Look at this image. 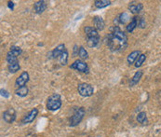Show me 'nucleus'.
Here are the masks:
<instances>
[{
    "label": "nucleus",
    "instance_id": "7",
    "mask_svg": "<svg viewBox=\"0 0 161 137\" xmlns=\"http://www.w3.org/2000/svg\"><path fill=\"white\" fill-rule=\"evenodd\" d=\"M28 80H29V74L26 71H24V72L21 73V75L19 76V78L16 79L15 85H16L17 88L24 87V86H25V84L28 82Z\"/></svg>",
    "mask_w": 161,
    "mask_h": 137
},
{
    "label": "nucleus",
    "instance_id": "5",
    "mask_svg": "<svg viewBox=\"0 0 161 137\" xmlns=\"http://www.w3.org/2000/svg\"><path fill=\"white\" fill-rule=\"evenodd\" d=\"M70 68L77 70L82 73H88L89 72V66L86 62L82 60H77L70 65Z\"/></svg>",
    "mask_w": 161,
    "mask_h": 137
},
{
    "label": "nucleus",
    "instance_id": "28",
    "mask_svg": "<svg viewBox=\"0 0 161 137\" xmlns=\"http://www.w3.org/2000/svg\"><path fill=\"white\" fill-rule=\"evenodd\" d=\"M138 26L140 28H144L146 26V23H145V20L144 18H140V20H139V24Z\"/></svg>",
    "mask_w": 161,
    "mask_h": 137
},
{
    "label": "nucleus",
    "instance_id": "19",
    "mask_svg": "<svg viewBox=\"0 0 161 137\" xmlns=\"http://www.w3.org/2000/svg\"><path fill=\"white\" fill-rule=\"evenodd\" d=\"M111 5V1L109 0H96L94 2V6L97 8H103Z\"/></svg>",
    "mask_w": 161,
    "mask_h": 137
},
{
    "label": "nucleus",
    "instance_id": "26",
    "mask_svg": "<svg viewBox=\"0 0 161 137\" xmlns=\"http://www.w3.org/2000/svg\"><path fill=\"white\" fill-rule=\"evenodd\" d=\"M8 71L10 73H16L17 71L20 70L21 66H20V64H19V62H16V64H13V65H8Z\"/></svg>",
    "mask_w": 161,
    "mask_h": 137
},
{
    "label": "nucleus",
    "instance_id": "11",
    "mask_svg": "<svg viewBox=\"0 0 161 137\" xmlns=\"http://www.w3.org/2000/svg\"><path fill=\"white\" fill-rule=\"evenodd\" d=\"M93 22H94V28L97 31H102V30L104 29L105 24H104V21L103 20L102 17L95 16L93 18Z\"/></svg>",
    "mask_w": 161,
    "mask_h": 137
},
{
    "label": "nucleus",
    "instance_id": "16",
    "mask_svg": "<svg viewBox=\"0 0 161 137\" xmlns=\"http://www.w3.org/2000/svg\"><path fill=\"white\" fill-rule=\"evenodd\" d=\"M99 42H100V37H87V44L90 48H95L99 44Z\"/></svg>",
    "mask_w": 161,
    "mask_h": 137
},
{
    "label": "nucleus",
    "instance_id": "3",
    "mask_svg": "<svg viewBox=\"0 0 161 137\" xmlns=\"http://www.w3.org/2000/svg\"><path fill=\"white\" fill-rule=\"evenodd\" d=\"M85 109L83 107L77 108L74 112V115L72 116V118L70 119V126L71 127H74V126H77L81 120L83 119L84 116H85Z\"/></svg>",
    "mask_w": 161,
    "mask_h": 137
},
{
    "label": "nucleus",
    "instance_id": "9",
    "mask_svg": "<svg viewBox=\"0 0 161 137\" xmlns=\"http://www.w3.org/2000/svg\"><path fill=\"white\" fill-rule=\"evenodd\" d=\"M48 5H47V2L44 1V0H40V1H37L34 4V9L35 11L38 14L40 13H43L46 10Z\"/></svg>",
    "mask_w": 161,
    "mask_h": 137
},
{
    "label": "nucleus",
    "instance_id": "29",
    "mask_svg": "<svg viewBox=\"0 0 161 137\" xmlns=\"http://www.w3.org/2000/svg\"><path fill=\"white\" fill-rule=\"evenodd\" d=\"M78 53H79V48L77 45H74V49H73V55L76 57L77 55H78Z\"/></svg>",
    "mask_w": 161,
    "mask_h": 137
},
{
    "label": "nucleus",
    "instance_id": "14",
    "mask_svg": "<svg viewBox=\"0 0 161 137\" xmlns=\"http://www.w3.org/2000/svg\"><path fill=\"white\" fill-rule=\"evenodd\" d=\"M141 55V51L140 50H134L132 52H131L130 54H128V58H127V61H128V65H132L135 61L138 60L139 56Z\"/></svg>",
    "mask_w": 161,
    "mask_h": 137
},
{
    "label": "nucleus",
    "instance_id": "1",
    "mask_svg": "<svg viewBox=\"0 0 161 137\" xmlns=\"http://www.w3.org/2000/svg\"><path fill=\"white\" fill-rule=\"evenodd\" d=\"M107 45L112 51L124 50L128 45V37L118 26H114L107 37Z\"/></svg>",
    "mask_w": 161,
    "mask_h": 137
},
{
    "label": "nucleus",
    "instance_id": "31",
    "mask_svg": "<svg viewBox=\"0 0 161 137\" xmlns=\"http://www.w3.org/2000/svg\"><path fill=\"white\" fill-rule=\"evenodd\" d=\"M8 7L10 9H13V8H14V3L11 2V1H9V2L8 3Z\"/></svg>",
    "mask_w": 161,
    "mask_h": 137
},
{
    "label": "nucleus",
    "instance_id": "20",
    "mask_svg": "<svg viewBox=\"0 0 161 137\" xmlns=\"http://www.w3.org/2000/svg\"><path fill=\"white\" fill-rule=\"evenodd\" d=\"M28 91H29L28 88L26 86H24V87L17 88L16 91H15V93H16V95H18L19 97H25V96H27Z\"/></svg>",
    "mask_w": 161,
    "mask_h": 137
},
{
    "label": "nucleus",
    "instance_id": "17",
    "mask_svg": "<svg viewBox=\"0 0 161 137\" xmlns=\"http://www.w3.org/2000/svg\"><path fill=\"white\" fill-rule=\"evenodd\" d=\"M7 62H8V65H13L18 62V56H16L14 53H12L11 51H8L7 53Z\"/></svg>",
    "mask_w": 161,
    "mask_h": 137
},
{
    "label": "nucleus",
    "instance_id": "21",
    "mask_svg": "<svg viewBox=\"0 0 161 137\" xmlns=\"http://www.w3.org/2000/svg\"><path fill=\"white\" fill-rule=\"evenodd\" d=\"M59 61H60V64L62 65H66L67 62H68V51L65 49L64 50L63 53L59 57Z\"/></svg>",
    "mask_w": 161,
    "mask_h": 137
},
{
    "label": "nucleus",
    "instance_id": "12",
    "mask_svg": "<svg viewBox=\"0 0 161 137\" xmlns=\"http://www.w3.org/2000/svg\"><path fill=\"white\" fill-rule=\"evenodd\" d=\"M144 5L142 3H138V2H131L130 5H128V9L131 10V12L133 14L139 13L143 9Z\"/></svg>",
    "mask_w": 161,
    "mask_h": 137
},
{
    "label": "nucleus",
    "instance_id": "24",
    "mask_svg": "<svg viewBox=\"0 0 161 137\" xmlns=\"http://www.w3.org/2000/svg\"><path fill=\"white\" fill-rule=\"evenodd\" d=\"M145 60H146V55L145 54H141L140 56H139L138 60L136 61V62H135V67H137V68L141 67L144 62H145Z\"/></svg>",
    "mask_w": 161,
    "mask_h": 137
},
{
    "label": "nucleus",
    "instance_id": "6",
    "mask_svg": "<svg viewBox=\"0 0 161 137\" xmlns=\"http://www.w3.org/2000/svg\"><path fill=\"white\" fill-rule=\"evenodd\" d=\"M16 111L12 108V107H10V108H8L6 111H4L3 113V119L8 123V124H11L15 121L16 119Z\"/></svg>",
    "mask_w": 161,
    "mask_h": 137
},
{
    "label": "nucleus",
    "instance_id": "27",
    "mask_svg": "<svg viewBox=\"0 0 161 137\" xmlns=\"http://www.w3.org/2000/svg\"><path fill=\"white\" fill-rule=\"evenodd\" d=\"M10 51H11L12 53H14L16 56H20L21 54V52H23V49L18 46H12L11 49H10Z\"/></svg>",
    "mask_w": 161,
    "mask_h": 137
},
{
    "label": "nucleus",
    "instance_id": "23",
    "mask_svg": "<svg viewBox=\"0 0 161 137\" xmlns=\"http://www.w3.org/2000/svg\"><path fill=\"white\" fill-rule=\"evenodd\" d=\"M137 121L139 123H142V124H145L147 123V116L145 112H140L137 116Z\"/></svg>",
    "mask_w": 161,
    "mask_h": 137
},
{
    "label": "nucleus",
    "instance_id": "4",
    "mask_svg": "<svg viewBox=\"0 0 161 137\" xmlns=\"http://www.w3.org/2000/svg\"><path fill=\"white\" fill-rule=\"evenodd\" d=\"M77 91H78V93L83 97H90L94 92L93 87L90 85V84H88V83L79 84L77 87Z\"/></svg>",
    "mask_w": 161,
    "mask_h": 137
},
{
    "label": "nucleus",
    "instance_id": "15",
    "mask_svg": "<svg viewBox=\"0 0 161 137\" xmlns=\"http://www.w3.org/2000/svg\"><path fill=\"white\" fill-rule=\"evenodd\" d=\"M139 20H140V18H138V17H133V18H132V21H131V22L128 24L127 25V27H126L127 32H128V33L133 32V30H134V29L138 26V24H139Z\"/></svg>",
    "mask_w": 161,
    "mask_h": 137
},
{
    "label": "nucleus",
    "instance_id": "2",
    "mask_svg": "<svg viewBox=\"0 0 161 137\" xmlns=\"http://www.w3.org/2000/svg\"><path fill=\"white\" fill-rule=\"evenodd\" d=\"M62 107V100L59 94H52L48 98L47 108L50 111H56Z\"/></svg>",
    "mask_w": 161,
    "mask_h": 137
},
{
    "label": "nucleus",
    "instance_id": "18",
    "mask_svg": "<svg viewBox=\"0 0 161 137\" xmlns=\"http://www.w3.org/2000/svg\"><path fill=\"white\" fill-rule=\"evenodd\" d=\"M143 76V72L142 71H138L134 74L133 78H131V82H130V86H135L136 84H138V82L140 81L141 78Z\"/></svg>",
    "mask_w": 161,
    "mask_h": 137
},
{
    "label": "nucleus",
    "instance_id": "30",
    "mask_svg": "<svg viewBox=\"0 0 161 137\" xmlns=\"http://www.w3.org/2000/svg\"><path fill=\"white\" fill-rule=\"evenodd\" d=\"M1 95L5 98H8L9 97V93L6 91V90H3L1 89Z\"/></svg>",
    "mask_w": 161,
    "mask_h": 137
},
{
    "label": "nucleus",
    "instance_id": "22",
    "mask_svg": "<svg viewBox=\"0 0 161 137\" xmlns=\"http://www.w3.org/2000/svg\"><path fill=\"white\" fill-rule=\"evenodd\" d=\"M117 19V21L119 22V24H125L128 20H130V16H128V14L127 13V12H123V13H121L118 17L116 18Z\"/></svg>",
    "mask_w": 161,
    "mask_h": 137
},
{
    "label": "nucleus",
    "instance_id": "13",
    "mask_svg": "<svg viewBox=\"0 0 161 137\" xmlns=\"http://www.w3.org/2000/svg\"><path fill=\"white\" fill-rule=\"evenodd\" d=\"M84 31H85V34H86V36H87V37H100V35L98 34V31L96 30L94 27H92V26H86Z\"/></svg>",
    "mask_w": 161,
    "mask_h": 137
},
{
    "label": "nucleus",
    "instance_id": "8",
    "mask_svg": "<svg viewBox=\"0 0 161 137\" xmlns=\"http://www.w3.org/2000/svg\"><path fill=\"white\" fill-rule=\"evenodd\" d=\"M37 114H38V109L37 108L32 109L26 116H24V118L23 119V123L24 124H27V123L33 122L35 120V119L36 118Z\"/></svg>",
    "mask_w": 161,
    "mask_h": 137
},
{
    "label": "nucleus",
    "instance_id": "10",
    "mask_svg": "<svg viewBox=\"0 0 161 137\" xmlns=\"http://www.w3.org/2000/svg\"><path fill=\"white\" fill-rule=\"evenodd\" d=\"M64 50H65V45H64V44H60V45H58L54 49L51 51V57L54 58V59L59 58V57L63 53V52H64Z\"/></svg>",
    "mask_w": 161,
    "mask_h": 137
},
{
    "label": "nucleus",
    "instance_id": "25",
    "mask_svg": "<svg viewBox=\"0 0 161 137\" xmlns=\"http://www.w3.org/2000/svg\"><path fill=\"white\" fill-rule=\"evenodd\" d=\"M78 56H79L82 60H85V59H88V58H89L88 51L86 50V49H85L84 47H79V53H78Z\"/></svg>",
    "mask_w": 161,
    "mask_h": 137
}]
</instances>
